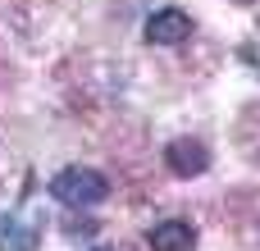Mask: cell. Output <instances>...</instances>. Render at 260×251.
<instances>
[{
    "label": "cell",
    "instance_id": "obj_1",
    "mask_svg": "<svg viewBox=\"0 0 260 251\" xmlns=\"http://www.w3.org/2000/svg\"><path fill=\"white\" fill-rule=\"evenodd\" d=\"M50 197L64 201L69 210H91V206H101L110 197V183H105V174H96L87 165H69V169H59L50 178Z\"/></svg>",
    "mask_w": 260,
    "mask_h": 251
},
{
    "label": "cell",
    "instance_id": "obj_2",
    "mask_svg": "<svg viewBox=\"0 0 260 251\" xmlns=\"http://www.w3.org/2000/svg\"><path fill=\"white\" fill-rule=\"evenodd\" d=\"M165 165H169V174H178V178H201V174L210 169V151H206V142H197V137H174V142L165 146Z\"/></svg>",
    "mask_w": 260,
    "mask_h": 251
},
{
    "label": "cell",
    "instance_id": "obj_3",
    "mask_svg": "<svg viewBox=\"0 0 260 251\" xmlns=\"http://www.w3.org/2000/svg\"><path fill=\"white\" fill-rule=\"evenodd\" d=\"M192 37V14L187 9H155L151 18H146V41L151 46H178V41H187Z\"/></svg>",
    "mask_w": 260,
    "mask_h": 251
},
{
    "label": "cell",
    "instance_id": "obj_4",
    "mask_svg": "<svg viewBox=\"0 0 260 251\" xmlns=\"http://www.w3.org/2000/svg\"><path fill=\"white\" fill-rule=\"evenodd\" d=\"M37 242H41V224L37 219L0 215V251H37Z\"/></svg>",
    "mask_w": 260,
    "mask_h": 251
},
{
    "label": "cell",
    "instance_id": "obj_5",
    "mask_svg": "<svg viewBox=\"0 0 260 251\" xmlns=\"http://www.w3.org/2000/svg\"><path fill=\"white\" fill-rule=\"evenodd\" d=\"M146 242H151V251H192L197 247V229L187 219H165V224L151 229Z\"/></svg>",
    "mask_w": 260,
    "mask_h": 251
},
{
    "label": "cell",
    "instance_id": "obj_6",
    "mask_svg": "<svg viewBox=\"0 0 260 251\" xmlns=\"http://www.w3.org/2000/svg\"><path fill=\"white\" fill-rule=\"evenodd\" d=\"M101 251H110V247H101Z\"/></svg>",
    "mask_w": 260,
    "mask_h": 251
}]
</instances>
